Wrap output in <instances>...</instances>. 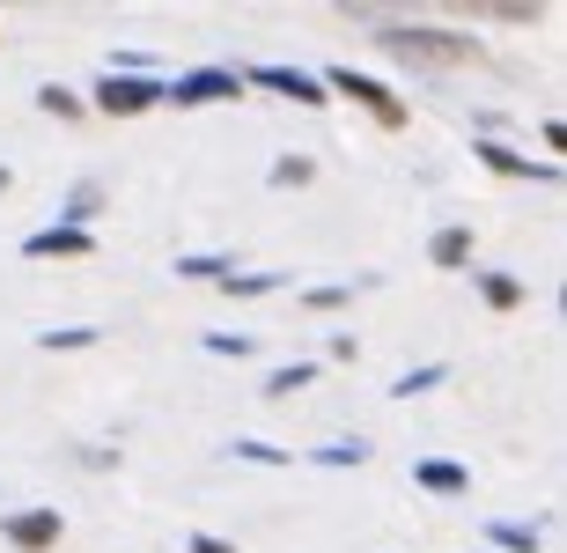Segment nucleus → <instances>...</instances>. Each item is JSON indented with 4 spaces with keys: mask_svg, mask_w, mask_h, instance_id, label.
Segmentation results:
<instances>
[{
    "mask_svg": "<svg viewBox=\"0 0 567 553\" xmlns=\"http://www.w3.org/2000/svg\"><path fill=\"white\" fill-rule=\"evenodd\" d=\"M317 89H324V104H354L361 119H369V126H383V133H405V126H413V104H405L383 74H369V66H317Z\"/></svg>",
    "mask_w": 567,
    "mask_h": 553,
    "instance_id": "nucleus-2",
    "label": "nucleus"
},
{
    "mask_svg": "<svg viewBox=\"0 0 567 553\" xmlns=\"http://www.w3.org/2000/svg\"><path fill=\"white\" fill-rule=\"evenodd\" d=\"M413 488L435 502H464L472 494V465L464 458H413Z\"/></svg>",
    "mask_w": 567,
    "mask_h": 553,
    "instance_id": "nucleus-10",
    "label": "nucleus"
},
{
    "mask_svg": "<svg viewBox=\"0 0 567 553\" xmlns=\"http://www.w3.org/2000/svg\"><path fill=\"white\" fill-rule=\"evenodd\" d=\"M383 60L421 66V74H457V66H486V44L457 22H369Z\"/></svg>",
    "mask_w": 567,
    "mask_h": 553,
    "instance_id": "nucleus-1",
    "label": "nucleus"
},
{
    "mask_svg": "<svg viewBox=\"0 0 567 553\" xmlns=\"http://www.w3.org/2000/svg\"><path fill=\"white\" fill-rule=\"evenodd\" d=\"M199 347H207V355H229V362H251L258 332H229V325H214V332H199Z\"/></svg>",
    "mask_w": 567,
    "mask_h": 553,
    "instance_id": "nucleus-24",
    "label": "nucleus"
},
{
    "mask_svg": "<svg viewBox=\"0 0 567 553\" xmlns=\"http://www.w3.org/2000/svg\"><path fill=\"white\" fill-rule=\"evenodd\" d=\"M251 89H244V66L214 60V66H185V74H169L163 82V104L169 111H214V104H244Z\"/></svg>",
    "mask_w": 567,
    "mask_h": 553,
    "instance_id": "nucleus-3",
    "label": "nucleus"
},
{
    "mask_svg": "<svg viewBox=\"0 0 567 553\" xmlns=\"http://www.w3.org/2000/svg\"><path fill=\"white\" fill-rule=\"evenodd\" d=\"M66 458H74V465H89V472H118V443H74Z\"/></svg>",
    "mask_w": 567,
    "mask_h": 553,
    "instance_id": "nucleus-26",
    "label": "nucleus"
},
{
    "mask_svg": "<svg viewBox=\"0 0 567 553\" xmlns=\"http://www.w3.org/2000/svg\"><path fill=\"white\" fill-rule=\"evenodd\" d=\"M266 185H274V192H310V185H317V155L280 149L274 163H266Z\"/></svg>",
    "mask_w": 567,
    "mask_h": 553,
    "instance_id": "nucleus-16",
    "label": "nucleus"
},
{
    "mask_svg": "<svg viewBox=\"0 0 567 553\" xmlns=\"http://www.w3.org/2000/svg\"><path fill=\"white\" fill-rule=\"evenodd\" d=\"M530 133H538V149H546V163H560V149H567V119H560V111H546V119H538Z\"/></svg>",
    "mask_w": 567,
    "mask_h": 553,
    "instance_id": "nucleus-27",
    "label": "nucleus"
},
{
    "mask_svg": "<svg viewBox=\"0 0 567 553\" xmlns=\"http://www.w3.org/2000/svg\"><path fill=\"white\" fill-rule=\"evenodd\" d=\"M324 362H361V340L354 332H332V340H324Z\"/></svg>",
    "mask_w": 567,
    "mask_h": 553,
    "instance_id": "nucleus-28",
    "label": "nucleus"
},
{
    "mask_svg": "<svg viewBox=\"0 0 567 553\" xmlns=\"http://www.w3.org/2000/svg\"><path fill=\"white\" fill-rule=\"evenodd\" d=\"M38 347L44 355H89V347H104V325H44Z\"/></svg>",
    "mask_w": 567,
    "mask_h": 553,
    "instance_id": "nucleus-18",
    "label": "nucleus"
},
{
    "mask_svg": "<svg viewBox=\"0 0 567 553\" xmlns=\"http://www.w3.org/2000/svg\"><path fill=\"white\" fill-rule=\"evenodd\" d=\"M472 163L494 171V177H516V185H560V163L516 149V141H472Z\"/></svg>",
    "mask_w": 567,
    "mask_h": 553,
    "instance_id": "nucleus-6",
    "label": "nucleus"
},
{
    "mask_svg": "<svg viewBox=\"0 0 567 553\" xmlns=\"http://www.w3.org/2000/svg\"><path fill=\"white\" fill-rule=\"evenodd\" d=\"M480 539L494 553H546V516H486Z\"/></svg>",
    "mask_w": 567,
    "mask_h": 553,
    "instance_id": "nucleus-11",
    "label": "nucleus"
},
{
    "mask_svg": "<svg viewBox=\"0 0 567 553\" xmlns=\"http://www.w3.org/2000/svg\"><path fill=\"white\" fill-rule=\"evenodd\" d=\"M38 111H44V119H60V126H89L82 89H66V82H38Z\"/></svg>",
    "mask_w": 567,
    "mask_h": 553,
    "instance_id": "nucleus-17",
    "label": "nucleus"
},
{
    "mask_svg": "<svg viewBox=\"0 0 567 553\" xmlns=\"http://www.w3.org/2000/svg\"><path fill=\"white\" fill-rule=\"evenodd\" d=\"M472 288H480L486 310H524V303H530V288L508 274V266H472Z\"/></svg>",
    "mask_w": 567,
    "mask_h": 553,
    "instance_id": "nucleus-14",
    "label": "nucleus"
},
{
    "mask_svg": "<svg viewBox=\"0 0 567 553\" xmlns=\"http://www.w3.org/2000/svg\"><path fill=\"white\" fill-rule=\"evenodd\" d=\"M185 553H244V546H236V539H214V532H192Z\"/></svg>",
    "mask_w": 567,
    "mask_h": 553,
    "instance_id": "nucleus-29",
    "label": "nucleus"
},
{
    "mask_svg": "<svg viewBox=\"0 0 567 553\" xmlns=\"http://www.w3.org/2000/svg\"><path fill=\"white\" fill-rule=\"evenodd\" d=\"M229 458H236V465H266V472H288V465H295V450L266 443V436H236V443H229Z\"/></svg>",
    "mask_w": 567,
    "mask_h": 553,
    "instance_id": "nucleus-22",
    "label": "nucleus"
},
{
    "mask_svg": "<svg viewBox=\"0 0 567 553\" xmlns=\"http://www.w3.org/2000/svg\"><path fill=\"white\" fill-rule=\"evenodd\" d=\"M0 510H8V494H0Z\"/></svg>",
    "mask_w": 567,
    "mask_h": 553,
    "instance_id": "nucleus-31",
    "label": "nucleus"
},
{
    "mask_svg": "<svg viewBox=\"0 0 567 553\" xmlns=\"http://www.w3.org/2000/svg\"><path fill=\"white\" fill-rule=\"evenodd\" d=\"M163 52H126V44H118V52H111L104 60V74H141V82H163Z\"/></svg>",
    "mask_w": 567,
    "mask_h": 553,
    "instance_id": "nucleus-25",
    "label": "nucleus"
},
{
    "mask_svg": "<svg viewBox=\"0 0 567 553\" xmlns=\"http://www.w3.org/2000/svg\"><path fill=\"white\" fill-rule=\"evenodd\" d=\"M442 383H450V362H421V369H399V377H391V399H427V391H442Z\"/></svg>",
    "mask_w": 567,
    "mask_h": 553,
    "instance_id": "nucleus-21",
    "label": "nucleus"
},
{
    "mask_svg": "<svg viewBox=\"0 0 567 553\" xmlns=\"http://www.w3.org/2000/svg\"><path fill=\"white\" fill-rule=\"evenodd\" d=\"M288 288H295V274H288V266H244V274H229V280H221V296H229V303L288 296Z\"/></svg>",
    "mask_w": 567,
    "mask_h": 553,
    "instance_id": "nucleus-13",
    "label": "nucleus"
},
{
    "mask_svg": "<svg viewBox=\"0 0 567 553\" xmlns=\"http://www.w3.org/2000/svg\"><path fill=\"white\" fill-rule=\"evenodd\" d=\"M310 465H324V472H354V465H369V436H332V443H317V450H310Z\"/></svg>",
    "mask_w": 567,
    "mask_h": 553,
    "instance_id": "nucleus-19",
    "label": "nucleus"
},
{
    "mask_svg": "<svg viewBox=\"0 0 567 553\" xmlns=\"http://www.w3.org/2000/svg\"><path fill=\"white\" fill-rule=\"evenodd\" d=\"M104 207H111V185H96V177H74V185L60 192V214H52V222H66V229H89Z\"/></svg>",
    "mask_w": 567,
    "mask_h": 553,
    "instance_id": "nucleus-12",
    "label": "nucleus"
},
{
    "mask_svg": "<svg viewBox=\"0 0 567 553\" xmlns=\"http://www.w3.org/2000/svg\"><path fill=\"white\" fill-rule=\"evenodd\" d=\"M244 89H266L280 104L324 111V89H317V66H244Z\"/></svg>",
    "mask_w": 567,
    "mask_h": 553,
    "instance_id": "nucleus-7",
    "label": "nucleus"
},
{
    "mask_svg": "<svg viewBox=\"0 0 567 553\" xmlns=\"http://www.w3.org/2000/svg\"><path fill=\"white\" fill-rule=\"evenodd\" d=\"M229 274H244V252H236V244H221V252H185V258H177V280H214V288H221Z\"/></svg>",
    "mask_w": 567,
    "mask_h": 553,
    "instance_id": "nucleus-15",
    "label": "nucleus"
},
{
    "mask_svg": "<svg viewBox=\"0 0 567 553\" xmlns=\"http://www.w3.org/2000/svg\"><path fill=\"white\" fill-rule=\"evenodd\" d=\"M354 303V288L347 280H317V288H295V310H310V318H332V310H347Z\"/></svg>",
    "mask_w": 567,
    "mask_h": 553,
    "instance_id": "nucleus-23",
    "label": "nucleus"
},
{
    "mask_svg": "<svg viewBox=\"0 0 567 553\" xmlns=\"http://www.w3.org/2000/svg\"><path fill=\"white\" fill-rule=\"evenodd\" d=\"M163 82H141V74H96V82L82 89V104H89V119H147V111H163Z\"/></svg>",
    "mask_w": 567,
    "mask_h": 553,
    "instance_id": "nucleus-4",
    "label": "nucleus"
},
{
    "mask_svg": "<svg viewBox=\"0 0 567 553\" xmlns=\"http://www.w3.org/2000/svg\"><path fill=\"white\" fill-rule=\"evenodd\" d=\"M324 377V362H280V369H266V399H295V391H310V383Z\"/></svg>",
    "mask_w": 567,
    "mask_h": 553,
    "instance_id": "nucleus-20",
    "label": "nucleus"
},
{
    "mask_svg": "<svg viewBox=\"0 0 567 553\" xmlns=\"http://www.w3.org/2000/svg\"><path fill=\"white\" fill-rule=\"evenodd\" d=\"M8 192H16V171H8V163H0V199H8Z\"/></svg>",
    "mask_w": 567,
    "mask_h": 553,
    "instance_id": "nucleus-30",
    "label": "nucleus"
},
{
    "mask_svg": "<svg viewBox=\"0 0 567 553\" xmlns=\"http://www.w3.org/2000/svg\"><path fill=\"white\" fill-rule=\"evenodd\" d=\"M66 539V516L52 510V502H8L0 510V546L16 553H52Z\"/></svg>",
    "mask_w": 567,
    "mask_h": 553,
    "instance_id": "nucleus-5",
    "label": "nucleus"
},
{
    "mask_svg": "<svg viewBox=\"0 0 567 553\" xmlns=\"http://www.w3.org/2000/svg\"><path fill=\"white\" fill-rule=\"evenodd\" d=\"M30 266H52V258H96V229H66V222H44L16 244Z\"/></svg>",
    "mask_w": 567,
    "mask_h": 553,
    "instance_id": "nucleus-8",
    "label": "nucleus"
},
{
    "mask_svg": "<svg viewBox=\"0 0 567 553\" xmlns=\"http://www.w3.org/2000/svg\"><path fill=\"white\" fill-rule=\"evenodd\" d=\"M427 266H442V274H472V266H480V236H472V222H442V229L427 236Z\"/></svg>",
    "mask_w": 567,
    "mask_h": 553,
    "instance_id": "nucleus-9",
    "label": "nucleus"
}]
</instances>
